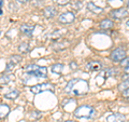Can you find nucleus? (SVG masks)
<instances>
[{
	"label": "nucleus",
	"instance_id": "f8f14e48",
	"mask_svg": "<svg viewBox=\"0 0 129 122\" xmlns=\"http://www.w3.org/2000/svg\"><path fill=\"white\" fill-rule=\"evenodd\" d=\"M10 113V107L7 104H0V120L5 119Z\"/></svg>",
	"mask_w": 129,
	"mask_h": 122
},
{
	"label": "nucleus",
	"instance_id": "cd10ccee",
	"mask_svg": "<svg viewBox=\"0 0 129 122\" xmlns=\"http://www.w3.org/2000/svg\"><path fill=\"white\" fill-rule=\"evenodd\" d=\"M122 95L124 98H129V88L126 89V90H124L123 93H122Z\"/></svg>",
	"mask_w": 129,
	"mask_h": 122
},
{
	"label": "nucleus",
	"instance_id": "473e14b6",
	"mask_svg": "<svg viewBox=\"0 0 129 122\" xmlns=\"http://www.w3.org/2000/svg\"><path fill=\"white\" fill-rule=\"evenodd\" d=\"M64 122H75V121H72V120H68V121H64Z\"/></svg>",
	"mask_w": 129,
	"mask_h": 122
},
{
	"label": "nucleus",
	"instance_id": "c756f323",
	"mask_svg": "<svg viewBox=\"0 0 129 122\" xmlns=\"http://www.w3.org/2000/svg\"><path fill=\"white\" fill-rule=\"evenodd\" d=\"M123 81H129V74H126L123 76Z\"/></svg>",
	"mask_w": 129,
	"mask_h": 122
},
{
	"label": "nucleus",
	"instance_id": "1a4fd4ad",
	"mask_svg": "<svg viewBox=\"0 0 129 122\" xmlns=\"http://www.w3.org/2000/svg\"><path fill=\"white\" fill-rule=\"evenodd\" d=\"M56 15H57V10H56V8L52 7V6H48L46 8H44L43 16L45 18H53V17H55Z\"/></svg>",
	"mask_w": 129,
	"mask_h": 122
},
{
	"label": "nucleus",
	"instance_id": "423d86ee",
	"mask_svg": "<svg viewBox=\"0 0 129 122\" xmlns=\"http://www.w3.org/2000/svg\"><path fill=\"white\" fill-rule=\"evenodd\" d=\"M75 19V15L72 12H64L58 16V22L61 24H71Z\"/></svg>",
	"mask_w": 129,
	"mask_h": 122
},
{
	"label": "nucleus",
	"instance_id": "9d476101",
	"mask_svg": "<svg viewBox=\"0 0 129 122\" xmlns=\"http://www.w3.org/2000/svg\"><path fill=\"white\" fill-rule=\"evenodd\" d=\"M19 30L22 31V34H24L27 37H31L32 32L35 30V26L34 25H29V24H23L19 27Z\"/></svg>",
	"mask_w": 129,
	"mask_h": 122
},
{
	"label": "nucleus",
	"instance_id": "20e7f679",
	"mask_svg": "<svg viewBox=\"0 0 129 122\" xmlns=\"http://www.w3.org/2000/svg\"><path fill=\"white\" fill-rule=\"evenodd\" d=\"M126 57V51L124 50V49L122 48H116L114 49L112 52H111V54H110V58L113 60V62H122V60Z\"/></svg>",
	"mask_w": 129,
	"mask_h": 122
},
{
	"label": "nucleus",
	"instance_id": "c9c22d12",
	"mask_svg": "<svg viewBox=\"0 0 129 122\" xmlns=\"http://www.w3.org/2000/svg\"><path fill=\"white\" fill-rule=\"evenodd\" d=\"M1 13H2V11H1V9H0V15H1Z\"/></svg>",
	"mask_w": 129,
	"mask_h": 122
},
{
	"label": "nucleus",
	"instance_id": "a878e982",
	"mask_svg": "<svg viewBox=\"0 0 129 122\" xmlns=\"http://www.w3.org/2000/svg\"><path fill=\"white\" fill-rule=\"evenodd\" d=\"M30 116H31V118H40L42 115H41V111H32L30 113Z\"/></svg>",
	"mask_w": 129,
	"mask_h": 122
},
{
	"label": "nucleus",
	"instance_id": "9b49d317",
	"mask_svg": "<svg viewBox=\"0 0 129 122\" xmlns=\"http://www.w3.org/2000/svg\"><path fill=\"white\" fill-rule=\"evenodd\" d=\"M126 119V117L122 113H112L107 117V122H123Z\"/></svg>",
	"mask_w": 129,
	"mask_h": 122
},
{
	"label": "nucleus",
	"instance_id": "412c9836",
	"mask_svg": "<svg viewBox=\"0 0 129 122\" xmlns=\"http://www.w3.org/2000/svg\"><path fill=\"white\" fill-rule=\"evenodd\" d=\"M15 67V63H13L12 60H9V62L7 63L6 65V69H5V72L7 74V72H10L11 70H13V68Z\"/></svg>",
	"mask_w": 129,
	"mask_h": 122
},
{
	"label": "nucleus",
	"instance_id": "7c9ffc66",
	"mask_svg": "<svg viewBox=\"0 0 129 122\" xmlns=\"http://www.w3.org/2000/svg\"><path fill=\"white\" fill-rule=\"evenodd\" d=\"M17 2H19V3H27L29 0H16Z\"/></svg>",
	"mask_w": 129,
	"mask_h": 122
},
{
	"label": "nucleus",
	"instance_id": "39448f33",
	"mask_svg": "<svg viewBox=\"0 0 129 122\" xmlns=\"http://www.w3.org/2000/svg\"><path fill=\"white\" fill-rule=\"evenodd\" d=\"M47 90H53V85L51 83H40V84H36L30 87V92L38 94L43 91H47Z\"/></svg>",
	"mask_w": 129,
	"mask_h": 122
},
{
	"label": "nucleus",
	"instance_id": "5701e85b",
	"mask_svg": "<svg viewBox=\"0 0 129 122\" xmlns=\"http://www.w3.org/2000/svg\"><path fill=\"white\" fill-rule=\"evenodd\" d=\"M10 60H12L13 63H21L22 62V56L21 55H12L10 56Z\"/></svg>",
	"mask_w": 129,
	"mask_h": 122
},
{
	"label": "nucleus",
	"instance_id": "f704fd0d",
	"mask_svg": "<svg viewBox=\"0 0 129 122\" xmlns=\"http://www.w3.org/2000/svg\"><path fill=\"white\" fill-rule=\"evenodd\" d=\"M127 7L129 8V0H128V2H127Z\"/></svg>",
	"mask_w": 129,
	"mask_h": 122
},
{
	"label": "nucleus",
	"instance_id": "6e6552de",
	"mask_svg": "<svg viewBox=\"0 0 129 122\" xmlns=\"http://www.w3.org/2000/svg\"><path fill=\"white\" fill-rule=\"evenodd\" d=\"M102 68V64L98 60H90L86 64V70L88 71H99Z\"/></svg>",
	"mask_w": 129,
	"mask_h": 122
},
{
	"label": "nucleus",
	"instance_id": "72a5a7b5",
	"mask_svg": "<svg viewBox=\"0 0 129 122\" xmlns=\"http://www.w3.org/2000/svg\"><path fill=\"white\" fill-rule=\"evenodd\" d=\"M1 6H2V0H0V8H1Z\"/></svg>",
	"mask_w": 129,
	"mask_h": 122
},
{
	"label": "nucleus",
	"instance_id": "393cba45",
	"mask_svg": "<svg viewBox=\"0 0 129 122\" xmlns=\"http://www.w3.org/2000/svg\"><path fill=\"white\" fill-rule=\"evenodd\" d=\"M56 46H53V48L55 49V50H62V49L66 48V46H64V43H55Z\"/></svg>",
	"mask_w": 129,
	"mask_h": 122
},
{
	"label": "nucleus",
	"instance_id": "dca6fc26",
	"mask_svg": "<svg viewBox=\"0 0 129 122\" xmlns=\"http://www.w3.org/2000/svg\"><path fill=\"white\" fill-rule=\"evenodd\" d=\"M14 75H3L0 77V84H8L12 80H14Z\"/></svg>",
	"mask_w": 129,
	"mask_h": 122
},
{
	"label": "nucleus",
	"instance_id": "aec40b11",
	"mask_svg": "<svg viewBox=\"0 0 129 122\" xmlns=\"http://www.w3.org/2000/svg\"><path fill=\"white\" fill-rule=\"evenodd\" d=\"M66 29H60V30H57V31H55V32H53V34H52V38H60L61 37V36L63 35V34H66Z\"/></svg>",
	"mask_w": 129,
	"mask_h": 122
},
{
	"label": "nucleus",
	"instance_id": "4468645a",
	"mask_svg": "<svg viewBox=\"0 0 129 122\" xmlns=\"http://www.w3.org/2000/svg\"><path fill=\"white\" fill-rule=\"evenodd\" d=\"M87 9L89 10L90 12H92V13H96V14H99V13H101V12L103 11L102 8L97 7L94 2H88L87 3Z\"/></svg>",
	"mask_w": 129,
	"mask_h": 122
},
{
	"label": "nucleus",
	"instance_id": "2eb2a0df",
	"mask_svg": "<svg viewBox=\"0 0 129 122\" xmlns=\"http://www.w3.org/2000/svg\"><path fill=\"white\" fill-rule=\"evenodd\" d=\"M99 27L101 28V29H111L113 27V22L109 18L102 19V21L99 23Z\"/></svg>",
	"mask_w": 129,
	"mask_h": 122
},
{
	"label": "nucleus",
	"instance_id": "6ab92c4d",
	"mask_svg": "<svg viewBox=\"0 0 129 122\" xmlns=\"http://www.w3.org/2000/svg\"><path fill=\"white\" fill-rule=\"evenodd\" d=\"M17 50H18L19 53H27V52L29 51V44H28L27 42H22V43H19Z\"/></svg>",
	"mask_w": 129,
	"mask_h": 122
},
{
	"label": "nucleus",
	"instance_id": "bb28decb",
	"mask_svg": "<svg viewBox=\"0 0 129 122\" xmlns=\"http://www.w3.org/2000/svg\"><path fill=\"white\" fill-rule=\"evenodd\" d=\"M55 1H56V3H57V5H59V6H64V5H67L69 0H55Z\"/></svg>",
	"mask_w": 129,
	"mask_h": 122
},
{
	"label": "nucleus",
	"instance_id": "b1692460",
	"mask_svg": "<svg viewBox=\"0 0 129 122\" xmlns=\"http://www.w3.org/2000/svg\"><path fill=\"white\" fill-rule=\"evenodd\" d=\"M120 66L124 67V68L129 67V57H125L122 62H120Z\"/></svg>",
	"mask_w": 129,
	"mask_h": 122
},
{
	"label": "nucleus",
	"instance_id": "4be33fe9",
	"mask_svg": "<svg viewBox=\"0 0 129 122\" xmlns=\"http://www.w3.org/2000/svg\"><path fill=\"white\" fill-rule=\"evenodd\" d=\"M129 88V81H123L122 83H119L118 84V90L119 91H124V90H126V89Z\"/></svg>",
	"mask_w": 129,
	"mask_h": 122
},
{
	"label": "nucleus",
	"instance_id": "ddd939ff",
	"mask_svg": "<svg viewBox=\"0 0 129 122\" xmlns=\"http://www.w3.org/2000/svg\"><path fill=\"white\" fill-rule=\"evenodd\" d=\"M118 75V71L114 68H109L106 69V70H102L100 72V77H114V76H117Z\"/></svg>",
	"mask_w": 129,
	"mask_h": 122
},
{
	"label": "nucleus",
	"instance_id": "c85d7f7f",
	"mask_svg": "<svg viewBox=\"0 0 129 122\" xmlns=\"http://www.w3.org/2000/svg\"><path fill=\"white\" fill-rule=\"evenodd\" d=\"M70 68L71 69H76V68H78V65H76L75 62H71L70 63Z\"/></svg>",
	"mask_w": 129,
	"mask_h": 122
},
{
	"label": "nucleus",
	"instance_id": "7ed1b4c3",
	"mask_svg": "<svg viewBox=\"0 0 129 122\" xmlns=\"http://www.w3.org/2000/svg\"><path fill=\"white\" fill-rule=\"evenodd\" d=\"M73 115L75 118H86V119H89L95 116V109L94 107L89 106V105H82V106L78 107L74 110Z\"/></svg>",
	"mask_w": 129,
	"mask_h": 122
},
{
	"label": "nucleus",
	"instance_id": "0eeeda50",
	"mask_svg": "<svg viewBox=\"0 0 129 122\" xmlns=\"http://www.w3.org/2000/svg\"><path fill=\"white\" fill-rule=\"evenodd\" d=\"M128 16V11L124 8H120L117 10H113L111 12V17L114 19H124Z\"/></svg>",
	"mask_w": 129,
	"mask_h": 122
},
{
	"label": "nucleus",
	"instance_id": "a211bd4d",
	"mask_svg": "<svg viewBox=\"0 0 129 122\" xmlns=\"http://www.w3.org/2000/svg\"><path fill=\"white\" fill-rule=\"evenodd\" d=\"M52 72H54V74H57V75H60L63 70V65L60 64V63H57V64H54L53 66L51 68Z\"/></svg>",
	"mask_w": 129,
	"mask_h": 122
},
{
	"label": "nucleus",
	"instance_id": "2f4dec72",
	"mask_svg": "<svg viewBox=\"0 0 129 122\" xmlns=\"http://www.w3.org/2000/svg\"><path fill=\"white\" fill-rule=\"evenodd\" d=\"M125 71H126V74H129V67H127V68H126V70H125Z\"/></svg>",
	"mask_w": 129,
	"mask_h": 122
},
{
	"label": "nucleus",
	"instance_id": "f257e3e1",
	"mask_svg": "<svg viewBox=\"0 0 129 122\" xmlns=\"http://www.w3.org/2000/svg\"><path fill=\"white\" fill-rule=\"evenodd\" d=\"M88 91V82L86 80L82 79H72L67 83L64 88V92L71 93L74 95H82L85 94Z\"/></svg>",
	"mask_w": 129,
	"mask_h": 122
},
{
	"label": "nucleus",
	"instance_id": "f03ea898",
	"mask_svg": "<svg viewBox=\"0 0 129 122\" xmlns=\"http://www.w3.org/2000/svg\"><path fill=\"white\" fill-rule=\"evenodd\" d=\"M26 72L32 78H46L47 76V68L44 66H39L37 64H30L25 68Z\"/></svg>",
	"mask_w": 129,
	"mask_h": 122
},
{
	"label": "nucleus",
	"instance_id": "e433bc0d",
	"mask_svg": "<svg viewBox=\"0 0 129 122\" xmlns=\"http://www.w3.org/2000/svg\"><path fill=\"white\" fill-rule=\"evenodd\" d=\"M0 35H1V31H0Z\"/></svg>",
	"mask_w": 129,
	"mask_h": 122
},
{
	"label": "nucleus",
	"instance_id": "f3484780",
	"mask_svg": "<svg viewBox=\"0 0 129 122\" xmlns=\"http://www.w3.org/2000/svg\"><path fill=\"white\" fill-rule=\"evenodd\" d=\"M18 96H19V92L17 90H13V91H11L9 93H7V94H5V98L10 99V100H14V99L17 98Z\"/></svg>",
	"mask_w": 129,
	"mask_h": 122
}]
</instances>
